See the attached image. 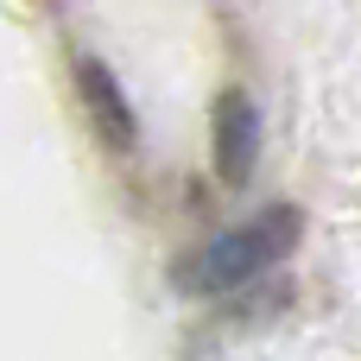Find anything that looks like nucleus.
Masks as SVG:
<instances>
[{
	"mask_svg": "<svg viewBox=\"0 0 361 361\" xmlns=\"http://www.w3.org/2000/svg\"><path fill=\"white\" fill-rule=\"evenodd\" d=\"M298 241H305V216H298L292 203L260 209L254 222H241V228H228V235H216V241L190 247V254L178 260V286H184L190 298L235 292V286L260 279L267 267H279V260H286Z\"/></svg>",
	"mask_w": 361,
	"mask_h": 361,
	"instance_id": "nucleus-1",
	"label": "nucleus"
},
{
	"mask_svg": "<svg viewBox=\"0 0 361 361\" xmlns=\"http://www.w3.org/2000/svg\"><path fill=\"white\" fill-rule=\"evenodd\" d=\"M76 89H82V102H89V114H95V133H102L114 152H133L140 114H133L127 89L114 82V70H108L102 57H76Z\"/></svg>",
	"mask_w": 361,
	"mask_h": 361,
	"instance_id": "nucleus-2",
	"label": "nucleus"
},
{
	"mask_svg": "<svg viewBox=\"0 0 361 361\" xmlns=\"http://www.w3.org/2000/svg\"><path fill=\"white\" fill-rule=\"evenodd\" d=\"M254 159H260V114H254V102L241 89H228L216 102V171L228 184H241L254 171Z\"/></svg>",
	"mask_w": 361,
	"mask_h": 361,
	"instance_id": "nucleus-3",
	"label": "nucleus"
}]
</instances>
